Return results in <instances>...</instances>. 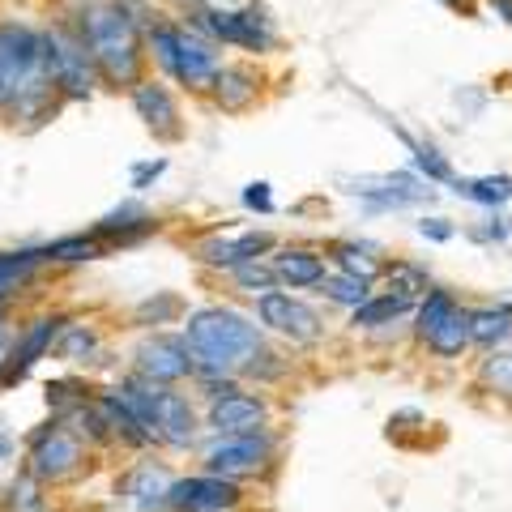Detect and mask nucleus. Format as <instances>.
<instances>
[{
    "label": "nucleus",
    "instance_id": "19",
    "mask_svg": "<svg viewBox=\"0 0 512 512\" xmlns=\"http://www.w3.org/2000/svg\"><path fill=\"white\" fill-rule=\"evenodd\" d=\"M35 265H43V252L39 248H26V252H5L0 256V303H5L18 286L35 274Z\"/></svg>",
    "mask_w": 512,
    "mask_h": 512
},
{
    "label": "nucleus",
    "instance_id": "5",
    "mask_svg": "<svg viewBox=\"0 0 512 512\" xmlns=\"http://www.w3.org/2000/svg\"><path fill=\"white\" fill-rule=\"evenodd\" d=\"M274 453L265 431H235V436H218L205 448V466L218 478H239V474H256Z\"/></svg>",
    "mask_w": 512,
    "mask_h": 512
},
{
    "label": "nucleus",
    "instance_id": "36",
    "mask_svg": "<svg viewBox=\"0 0 512 512\" xmlns=\"http://www.w3.org/2000/svg\"><path fill=\"white\" fill-rule=\"evenodd\" d=\"M423 235H431V239H448V235H453V227H444V218H431V222H423Z\"/></svg>",
    "mask_w": 512,
    "mask_h": 512
},
{
    "label": "nucleus",
    "instance_id": "35",
    "mask_svg": "<svg viewBox=\"0 0 512 512\" xmlns=\"http://www.w3.org/2000/svg\"><path fill=\"white\" fill-rule=\"evenodd\" d=\"M163 167H167L163 158H158V163H141V167L133 171V188H146V184L154 180V175H163Z\"/></svg>",
    "mask_w": 512,
    "mask_h": 512
},
{
    "label": "nucleus",
    "instance_id": "23",
    "mask_svg": "<svg viewBox=\"0 0 512 512\" xmlns=\"http://www.w3.org/2000/svg\"><path fill=\"white\" fill-rule=\"evenodd\" d=\"M457 192H466L470 201H483V205H504L512 197V180H495V175H483V180H461Z\"/></svg>",
    "mask_w": 512,
    "mask_h": 512
},
{
    "label": "nucleus",
    "instance_id": "7",
    "mask_svg": "<svg viewBox=\"0 0 512 512\" xmlns=\"http://www.w3.org/2000/svg\"><path fill=\"white\" fill-rule=\"evenodd\" d=\"M235 504H239L235 483L231 478H218V474L184 478V483L167 487V508H175V512H222Z\"/></svg>",
    "mask_w": 512,
    "mask_h": 512
},
{
    "label": "nucleus",
    "instance_id": "13",
    "mask_svg": "<svg viewBox=\"0 0 512 512\" xmlns=\"http://www.w3.org/2000/svg\"><path fill=\"white\" fill-rule=\"evenodd\" d=\"M201 26L210 30V35H218L222 43H239V47H252V52H265L269 43V30L261 26V18L256 13H231V9H210L201 13Z\"/></svg>",
    "mask_w": 512,
    "mask_h": 512
},
{
    "label": "nucleus",
    "instance_id": "24",
    "mask_svg": "<svg viewBox=\"0 0 512 512\" xmlns=\"http://www.w3.org/2000/svg\"><path fill=\"white\" fill-rule=\"evenodd\" d=\"M39 252H43V261H94V256H99V244L86 235H77V239H56V244H47Z\"/></svg>",
    "mask_w": 512,
    "mask_h": 512
},
{
    "label": "nucleus",
    "instance_id": "2",
    "mask_svg": "<svg viewBox=\"0 0 512 512\" xmlns=\"http://www.w3.org/2000/svg\"><path fill=\"white\" fill-rule=\"evenodd\" d=\"M56 73L47 43L26 26H0V107H26L47 99Z\"/></svg>",
    "mask_w": 512,
    "mask_h": 512
},
{
    "label": "nucleus",
    "instance_id": "16",
    "mask_svg": "<svg viewBox=\"0 0 512 512\" xmlns=\"http://www.w3.org/2000/svg\"><path fill=\"white\" fill-rule=\"evenodd\" d=\"M431 350H436V355L440 359H457L461 355V350H466L470 346V312H461V308H453V312H448L444 320H440V325L436 329H431L427 333V338H423Z\"/></svg>",
    "mask_w": 512,
    "mask_h": 512
},
{
    "label": "nucleus",
    "instance_id": "4",
    "mask_svg": "<svg viewBox=\"0 0 512 512\" xmlns=\"http://www.w3.org/2000/svg\"><path fill=\"white\" fill-rule=\"evenodd\" d=\"M154 52H158V60L167 64V73L180 77L184 86H192V90L214 86V77H218V52L205 39L192 35V30L154 26Z\"/></svg>",
    "mask_w": 512,
    "mask_h": 512
},
{
    "label": "nucleus",
    "instance_id": "18",
    "mask_svg": "<svg viewBox=\"0 0 512 512\" xmlns=\"http://www.w3.org/2000/svg\"><path fill=\"white\" fill-rule=\"evenodd\" d=\"M167 487H171V478L154 466H141L133 478H128V495H133V508H141V512L167 504Z\"/></svg>",
    "mask_w": 512,
    "mask_h": 512
},
{
    "label": "nucleus",
    "instance_id": "6",
    "mask_svg": "<svg viewBox=\"0 0 512 512\" xmlns=\"http://www.w3.org/2000/svg\"><path fill=\"white\" fill-rule=\"evenodd\" d=\"M256 312H261V325L278 329L282 338H291V342H316L320 338V316L308 308V303H299L282 291H265L256 299Z\"/></svg>",
    "mask_w": 512,
    "mask_h": 512
},
{
    "label": "nucleus",
    "instance_id": "32",
    "mask_svg": "<svg viewBox=\"0 0 512 512\" xmlns=\"http://www.w3.org/2000/svg\"><path fill=\"white\" fill-rule=\"evenodd\" d=\"M244 205H248V210H261V214L274 210V197H269V184H265V180H261V184H248V188H244Z\"/></svg>",
    "mask_w": 512,
    "mask_h": 512
},
{
    "label": "nucleus",
    "instance_id": "15",
    "mask_svg": "<svg viewBox=\"0 0 512 512\" xmlns=\"http://www.w3.org/2000/svg\"><path fill=\"white\" fill-rule=\"evenodd\" d=\"M274 278L291 286H316L325 278V256H316L308 248H286L274 256Z\"/></svg>",
    "mask_w": 512,
    "mask_h": 512
},
{
    "label": "nucleus",
    "instance_id": "21",
    "mask_svg": "<svg viewBox=\"0 0 512 512\" xmlns=\"http://www.w3.org/2000/svg\"><path fill=\"white\" fill-rule=\"evenodd\" d=\"M410 295H380V299H363L355 308V325H389V320H397L402 312H410Z\"/></svg>",
    "mask_w": 512,
    "mask_h": 512
},
{
    "label": "nucleus",
    "instance_id": "22",
    "mask_svg": "<svg viewBox=\"0 0 512 512\" xmlns=\"http://www.w3.org/2000/svg\"><path fill=\"white\" fill-rule=\"evenodd\" d=\"M214 86H218V103L231 107V111L244 107V103H252V94H256L252 73H244V69H218Z\"/></svg>",
    "mask_w": 512,
    "mask_h": 512
},
{
    "label": "nucleus",
    "instance_id": "9",
    "mask_svg": "<svg viewBox=\"0 0 512 512\" xmlns=\"http://www.w3.org/2000/svg\"><path fill=\"white\" fill-rule=\"evenodd\" d=\"M47 43V60H52V73H56V82L69 90V94H90V52H86V43L82 35H64V30H52V35L43 39Z\"/></svg>",
    "mask_w": 512,
    "mask_h": 512
},
{
    "label": "nucleus",
    "instance_id": "1",
    "mask_svg": "<svg viewBox=\"0 0 512 512\" xmlns=\"http://www.w3.org/2000/svg\"><path fill=\"white\" fill-rule=\"evenodd\" d=\"M188 350L192 363H201L205 372H244L252 359L261 355V333L248 316L231 308H205L188 320Z\"/></svg>",
    "mask_w": 512,
    "mask_h": 512
},
{
    "label": "nucleus",
    "instance_id": "26",
    "mask_svg": "<svg viewBox=\"0 0 512 512\" xmlns=\"http://www.w3.org/2000/svg\"><path fill=\"white\" fill-rule=\"evenodd\" d=\"M453 308H457V299L448 295V291H431V295L423 299V308H419V338H427V333L436 329Z\"/></svg>",
    "mask_w": 512,
    "mask_h": 512
},
{
    "label": "nucleus",
    "instance_id": "12",
    "mask_svg": "<svg viewBox=\"0 0 512 512\" xmlns=\"http://www.w3.org/2000/svg\"><path fill=\"white\" fill-rule=\"evenodd\" d=\"M60 325L64 320H56V316H43V320H35L18 342H13V350H9V363H5V372H0V384H13V380H22L30 367H35L47 350H52V342H56V333H60Z\"/></svg>",
    "mask_w": 512,
    "mask_h": 512
},
{
    "label": "nucleus",
    "instance_id": "29",
    "mask_svg": "<svg viewBox=\"0 0 512 512\" xmlns=\"http://www.w3.org/2000/svg\"><path fill=\"white\" fill-rule=\"evenodd\" d=\"M389 286H393L397 295H410V299H414V295H419L423 286H427V278L419 274V269H410V265H397L393 274H389Z\"/></svg>",
    "mask_w": 512,
    "mask_h": 512
},
{
    "label": "nucleus",
    "instance_id": "17",
    "mask_svg": "<svg viewBox=\"0 0 512 512\" xmlns=\"http://www.w3.org/2000/svg\"><path fill=\"white\" fill-rule=\"evenodd\" d=\"M133 103L141 111V120H146L150 128H158V133H175V103H171V94L163 86H154V82H141L133 90Z\"/></svg>",
    "mask_w": 512,
    "mask_h": 512
},
{
    "label": "nucleus",
    "instance_id": "10",
    "mask_svg": "<svg viewBox=\"0 0 512 512\" xmlns=\"http://www.w3.org/2000/svg\"><path fill=\"white\" fill-rule=\"evenodd\" d=\"M137 367L146 372V380H158V384H171V380H184L192 367V350L188 342L180 338H154L137 350Z\"/></svg>",
    "mask_w": 512,
    "mask_h": 512
},
{
    "label": "nucleus",
    "instance_id": "3",
    "mask_svg": "<svg viewBox=\"0 0 512 512\" xmlns=\"http://www.w3.org/2000/svg\"><path fill=\"white\" fill-rule=\"evenodd\" d=\"M82 43L99 73L116 86H133L141 73V39L120 5H94L82 18Z\"/></svg>",
    "mask_w": 512,
    "mask_h": 512
},
{
    "label": "nucleus",
    "instance_id": "14",
    "mask_svg": "<svg viewBox=\"0 0 512 512\" xmlns=\"http://www.w3.org/2000/svg\"><path fill=\"white\" fill-rule=\"evenodd\" d=\"M269 239L265 231H244V235H218V239H205L201 244V261L205 265H244L256 261L261 252H269Z\"/></svg>",
    "mask_w": 512,
    "mask_h": 512
},
{
    "label": "nucleus",
    "instance_id": "20",
    "mask_svg": "<svg viewBox=\"0 0 512 512\" xmlns=\"http://www.w3.org/2000/svg\"><path fill=\"white\" fill-rule=\"evenodd\" d=\"M508 333H512V312H508V308L470 312V342L491 346V342H504Z\"/></svg>",
    "mask_w": 512,
    "mask_h": 512
},
{
    "label": "nucleus",
    "instance_id": "11",
    "mask_svg": "<svg viewBox=\"0 0 512 512\" xmlns=\"http://www.w3.org/2000/svg\"><path fill=\"white\" fill-rule=\"evenodd\" d=\"M269 419V410L261 397H252V393H222L214 397V406H210V427L218 431V436H235V431H261Z\"/></svg>",
    "mask_w": 512,
    "mask_h": 512
},
{
    "label": "nucleus",
    "instance_id": "27",
    "mask_svg": "<svg viewBox=\"0 0 512 512\" xmlns=\"http://www.w3.org/2000/svg\"><path fill=\"white\" fill-rule=\"evenodd\" d=\"M483 380H487L491 393L512 397V355H491V359L483 363Z\"/></svg>",
    "mask_w": 512,
    "mask_h": 512
},
{
    "label": "nucleus",
    "instance_id": "34",
    "mask_svg": "<svg viewBox=\"0 0 512 512\" xmlns=\"http://www.w3.org/2000/svg\"><path fill=\"white\" fill-rule=\"evenodd\" d=\"M9 350H13V333L5 320V303H0V372H5V363H9Z\"/></svg>",
    "mask_w": 512,
    "mask_h": 512
},
{
    "label": "nucleus",
    "instance_id": "25",
    "mask_svg": "<svg viewBox=\"0 0 512 512\" xmlns=\"http://www.w3.org/2000/svg\"><path fill=\"white\" fill-rule=\"evenodd\" d=\"M320 286H325V295L333 303H350V308H359V303L367 299V282L355 278V274H342V278H320Z\"/></svg>",
    "mask_w": 512,
    "mask_h": 512
},
{
    "label": "nucleus",
    "instance_id": "30",
    "mask_svg": "<svg viewBox=\"0 0 512 512\" xmlns=\"http://www.w3.org/2000/svg\"><path fill=\"white\" fill-rule=\"evenodd\" d=\"M414 163H419V167L431 175V180H453V167H448L436 150H419V158H414Z\"/></svg>",
    "mask_w": 512,
    "mask_h": 512
},
{
    "label": "nucleus",
    "instance_id": "8",
    "mask_svg": "<svg viewBox=\"0 0 512 512\" xmlns=\"http://www.w3.org/2000/svg\"><path fill=\"white\" fill-rule=\"evenodd\" d=\"M77 466H82V444H77L64 427H47L30 444V474L35 478H69Z\"/></svg>",
    "mask_w": 512,
    "mask_h": 512
},
{
    "label": "nucleus",
    "instance_id": "31",
    "mask_svg": "<svg viewBox=\"0 0 512 512\" xmlns=\"http://www.w3.org/2000/svg\"><path fill=\"white\" fill-rule=\"evenodd\" d=\"M239 282L244 286H256V291H269V286H274L278 278H274V269H256V265H239Z\"/></svg>",
    "mask_w": 512,
    "mask_h": 512
},
{
    "label": "nucleus",
    "instance_id": "28",
    "mask_svg": "<svg viewBox=\"0 0 512 512\" xmlns=\"http://www.w3.org/2000/svg\"><path fill=\"white\" fill-rule=\"evenodd\" d=\"M338 265L346 269V274L363 278V282H372V278L380 274V265H376L367 252H359V248H338Z\"/></svg>",
    "mask_w": 512,
    "mask_h": 512
},
{
    "label": "nucleus",
    "instance_id": "33",
    "mask_svg": "<svg viewBox=\"0 0 512 512\" xmlns=\"http://www.w3.org/2000/svg\"><path fill=\"white\" fill-rule=\"evenodd\" d=\"M90 346H94V333H90V329H69V342L60 346V355L73 359L77 350H90Z\"/></svg>",
    "mask_w": 512,
    "mask_h": 512
}]
</instances>
